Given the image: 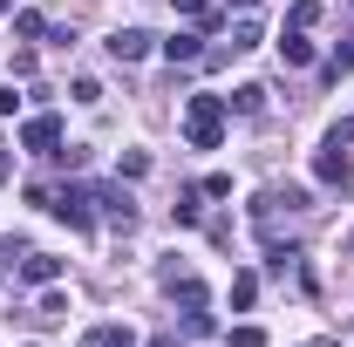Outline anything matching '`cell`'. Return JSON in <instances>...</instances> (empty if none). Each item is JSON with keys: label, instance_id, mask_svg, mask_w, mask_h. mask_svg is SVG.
<instances>
[{"label": "cell", "instance_id": "1", "mask_svg": "<svg viewBox=\"0 0 354 347\" xmlns=\"http://www.w3.org/2000/svg\"><path fill=\"white\" fill-rule=\"evenodd\" d=\"M225 116H232L225 95H191V102H184V143H191V150H218L225 143Z\"/></svg>", "mask_w": 354, "mask_h": 347}, {"label": "cell", "instance_id": "2", "mask_svg": "<svg viewBox=\"0 0 354 347\" xmlns=\"http://www.w3.org/2000/svg\"><path fill=\"white\" fill-rule=\"evenodd\" d=\"M164 286H171V300L184 306V327H191V334H212V293H205V279L177 272V279H164Z\"/></svg>", "mask_w": 354, "mask_h": 347}, {"label": "cell", "instance_id": "3", "mask_svg": "<svg viewBox=\"0 0 354 347\" xmlns=\"http://www.w3.org/2000/svg\"><path fill=\"white\" fill-rule=\"evenodd\" d=\"M88 205H102V218H109L116 232H136V198H130L123 177H116V184H88Z\"/></svg>", "mask_w": 354, "mask_h": 347}, {"label": "cell", "instance_id": "4", "mask_svg": "<svg viewBox=\"0 0 354 347\" xmlns=\"http://www.w3.org/2000/svg\"><path fill=\"white\" fill-rule=\"evenodd\" d=\"M307 205H313L307 184H266L259 198H252V218H259V225H272L279 212H307Z\"/></svg>", "mask_w": 354, "mask_h": 347}, {"label": "cell", "instance_id": "5", "mask_svg": "<svg viewBox=\"0 0 354 347\" xmlns=\"http://www.w3.org/2000/svg\"><path fill=\"white\" fill-rule=\"evenodd\" d=\"M48 212L62 218V225H68V232H95V212H88V184H62V191H55V205H48Z\"/></svg>", "mask_w": 354, "mask_h": 347}, {"label": "cell", "instance_id": "6", "mask_svg": "<svg viewBox=\"0 0 354 347\" xmlns=\"http://www.w3.org/2000/svg\"><path fill=\"white\" fill-rule=\"evenodd\" d=\"M313 184H327V191H348L354 184V164H348L341 143H320V150H313Z\"/></svg>", "mask_w": 354, "mask_h": 347}, {"label": "cell", "instance_id": "7", "mask_svg": "<svg viewBox=\"0 0 354 347\" xmlns=\"http://www.w3.org/2000/svg\"><path fill=\"white\" fill-rule=\"evenodd\" d=\"M21 150H28V157H55V150H62V116H28V123H21Z\"/></svg>", "mask_w": 354, "mask_h": 347}, {"label": "cell", "instance_id": "8", "mask_svg": "<svg viewBox=\"0 0 354 347\" xmlns=\"http://www.w3.org/2000/svg\"><path fill=\"white\" fill-rule=\"evenodd\" d=\"M14 279H21V286H55V279H62V259H55V252H21V259H14Z\"/></svg>", "mask_w": 354, "mask_h": 347}, {"label": "cell", "instance_id": "9", "mask_svg": "<svg viewBox=\"0 0 354 347\" xmlns=\"http://www.w3.org/2000/svg\"><path fill=\"white\" fill-rule=\"evenodd\" d=\"M102 48H109V55H116V62L130 68V62H143V55L157 48V35H150V28H116V35H109Z\"/></svg>", "mask_w": 354, "mask_h": 347}, {"label": "cell", "instance_id": "10", "mask_svg": "<svg viewBox=\"0 0 354 347\" xmlns=\"http://www.w3.org/2000/svg\"><path fill=\"white\" fill-rule=\"evenodd\" d=\"M157 48H164V62H171V68H177V62H184V68H191V62H205V35H198V28H184V35H171V41H157Z\"/></svg>", "mask_w": 354, "mask_h": 347}, {"label": "cell", "instance_id": "11", "mask_svg": "<svg viewBox=\"0 0 354 347\" xmlns=\"http://www.w3.org/2000/svg\"><path fill=\"white\" fill-rule=\"evenodd\" d=\"M279 62H286V68H307V62H313L307 28H286V35H279Z\"/></svg>", "mask_w": 354, "mask_h": 347}, {"label": "cell", "instance_id": "12", "mask_svg": "<svg viewBox=\"0 0 354 347\" xmlns=\"http://www.w3.org/2000/svg\"><path fill=\"white\" fill-rule=\"evenodd\" d=\"M48 28H55V21H48L41 7H21V14H14V41H48Z\"/></svg>", "mask_w": 354, "mask_h": 347}, {"label": "cell", "instance_id": "13", "mask_svg": "<svg viewBox=\"0 0 354 347\" xmlns=\"http://www.w3.org/2000/svg\"><path fill=\"white\" fill-rule=\"evenodd\" d=\"M225 109H232V116H259V109H266V88L259 82H239L232 95H225Z\"/></svg>", "mask_w": 354, "mask_h": 347}, {"label": "cell", "instance_id": "14", "mask_svg": "<svg viewBox=\"0 0 354 347\" xmlns=\"http://www.w3.org/2000/svg\"><path fill=\"white\" fill-rule=\"evenodd\" d=\"M82 347H136V334L123 327V320H109V327H88Z\"/></svg>", "mask_w": 354, "mask_h": 347}, {"label": "cell", "instance_id": "15", "mask_svg": "<svg viewBox=\"0 0 354 347\" xmlns=\"http://www.w3.org/2000/svg\"><path fill=\"white\" fill-rule=\"evenodd\" d=\"M341 75H354V41H341L327 62H320V82H341Z\"/></svg>", "mask_w": 354, "mask_h": 347}, {"label": "cell", "instance_id": "16", "mask_svg": "<svg viewBox=\"0 0 354 347\" xmlns=\"http://www.w3.org/2000/svg\"><path fill=\"white\" fill-rule=\"evenodd\" d=\"M205 218V191H177V205H171V225H198Z\"/></svg>", "mask_w": 354, "mask_h": 347}, {"label": "cell", "instance_id": "17", "mask_svg": "<svg viewBox=\"0 0 354 347\" xmlns=\"http://www.w3.org/2000/svg\"><path fill=\"white\" fill-rule=\"evenodd\" d=\"M252 300H259V272H232V313H245Z\"/></svg>", "mask_w": 354, "mask_h": 347}, {"label": "cell", "instance_id": "18", "mask_svg": "<svg viewBox=\"0 0 354 347\" xmlns=\"http://www.w3.org/2000/svg\"><path fill=\"white\" fill-rule=\"evenodd\" d=\"M266 272H272V279L300 272V245H272V252H266Z\"/></svg>", "mask_w": 354, "mask_h": 347}, {"label": "cell", "instance_id": "19", "mask_svg": "<svg viewBox=\"0 0 354 347\" xmlns=\"http://www.w3.org/2000/svg\"><path fill=\"white\" fill-rule=\"evenodd\" d=\"M232 55H245V48H259V21H252V14H245V21H232Z\"/></svg>", "mask_w": 354, "mask_h": 347}, {"label": "cell", "instance_id": "20", "mask_svg": "<svg viewBox=\"0 0 354 347\" xmlns=\"http://www.w3.org/2000/svg\"><path fill=\"white\" fill-rule=\"evenodd\" d=\"M35 320H68V293L41 286V306H35Z\"/></svg>", "mask_w": 354, "mask_h": 347}, {"label": "cell", "instance_id": "21", "mask_svg": "<svg viewBox=\"0 0 354 347\" xmlns=\"http://www.w3.org/2000/svg\"><path fill=\"white\" fill-rule=\"evenodd\" d=\"M116 177H123V184H136V177H150V157H143V150H123V164H116Z\"/></svg>", "mask_w": 354, "mask_h": 347}, {"label": "cell", "instance_id": "22", "mask_svg": "<svg viewBox=\"0 0 354 347\" xmlns=\"http://www.w3.org/2000/svg\"><path fill=\"white\" fill-rule=\"evenodd\" d=\"M286 21H293V28H313V21H320V0H293Z\"/></svg>", "mask_w": 354, "mask_h": 347}, {"label": "cell", "instance_id": "23", "mask_svg": "<svg viewBox=\"0 0 354 347\" xmlns=\"http://www.w3.org/2000/svg\"><path fill=\"white\" fill-rule=\"evenodd\" d=\"M225 347H266V327H232Z\"/></svg>", "mask_w": 354, "mask_h": 347}, {"label": "cell", "instance_id": "24", "mask_svg": "<svg viewBox=\"0 0 354 347\" xmlns=\"http://www.w3.org/2000/svg\"><path fill=\"white\" fill-rule=\"evenodd\" d=\"M198 191H205V198H232V177H225V171H212L205 184H198Z\"/></svg>", "mask_w": 354, "mask_h": 347}, {"label": "cell", "instance_id": "25", "mask_svg": "<svg viewBox=\"0 0 354 347\" xmlns=\"http://www.w3.org/2000/svg\"><path fill=\"white\" fill-rule=\"evenodd\" d=\"M75 102H102V82L95 75H75Z\"/></svg>", "mask_w": 354, "mask_h": 347}, {"label": "cell", "instance_id": "26", "mask_svg": "<svg viewBox=\"0 0 354 347\" xmlns=\"http://www.w3.org/2000/svg\"><path fill=\"white\" fill-rule=\"evenodd\" d=\"M327 143H341V150H348V143H354V116H341V123L327 130Z\"/></svg>", "mask_w": 354, "mask_h": 347}, {"label": "cell", "instance_id": "27", "mask_svg": "<svg viewBox=\"0 0 354 347\" xmlns=\"http://www.w3.org/2000/svg\"><path fill=\"white\" fill-rule=\"evenodd\" d=\"M21 109V95H14V82H0V116H14Z\"/></svg>", "mask_w": 354, "mask_h": 347}, {"label": "cell", "instance_id": "28", "mask_svg": "<svg viewBox=\"0 0 354 347\" xmlns=\"http://www.w3.org/2000/svg\"><path fill=\"white\" fill-rule=\"evenodd\" d=\"M0 184H14V150L0 143Z\"/></svg>", "mask_w": 354, "mask_h": 347}, {"label": "cell", "instance_id": "29", "mask_svg": "<svg viewBox=\"0 0 354 347\" xmlns=\"http://www.w3.org/2000/svg\"><path fill=\"white\" fill-rule=\"evenodd\" d=\"M150 347H177V341H171V334H164V341H150Z\"/></svg>", "mask_w": 354, "mask_h": 347}, {"label": "cell", "instance_id": "30", "mask_svg": "<svg viewBox=\"0 0 354 347\" xmlns=\"http://www.w3.org/2000/svg\"><path fill=\"white\" fill-rule=\"evenodd\" d=\"M232 7H259V0H232Z\"/></svg>", "mask_w": 354, "mask_h": 347}, {"label": "cell", "instance_id": "31", "mask_svg": "<svg viewBox=\"0 0 354 347\" xmlns=\"http://www.w3.org/2000/svg\"><path fill=\"white\" fill-rule=\"evenodd\" d=\"M0 14H14V0H0Z\"/></svg>", "mask_w": 354, "mask_h": 347}, {"label": "cell", "instance_id": "32", "mask_svg": "<svg viewBox=\"0 0 354 347\" xmlns=\"http://www.w3.org/2000/svg\"><path fill=\"white\" fill-rule=\"evenodd\" d=\"M348 252H354V232H348Z\"/></svg>", "mask_w": 354, "mask_h": 347}, {"label": "cell", "instance_id": "33", "mask_svg": "<svg viewBox=\"0 0 354 347\" xmlns=\"http://www.w3.org/2000/svg\"><path fill=\"white\" fill-rule=\"evenodd\" d=\"M0 279H7V265H0Z\"/></svg>", "mask_w": 354, "mask_h": 347}]
</instances>
